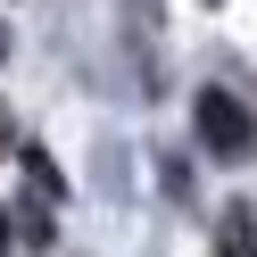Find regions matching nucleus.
I'll list each match as a JSON object with an SVG mask.
<instances>
[{
	"instance_id": "3",
	"label": "nucleus",
	"mask_w": 257,
	"mask_h": 257,
	"mask_svg": "<svg viewBox=\"0 0 257 257\" xmlns=\"http://www.w3.org/2000/svg\"><path fill=\"white\" fill-rule=\"evenodd\" d=\"M216 257H257V216H249L240 199L216 216Z\"/></svg>"
},
{
	"instance_id": "1",
	"label": "nucleus",
	"mask_w": 257,
	"mask_h": 257,
	"mask_svg": "<svg viewBox=\"0 0 257 257\" xmlns=\"http://www.w3.org/2000/svg\"><path fill=\"white\" fill-rule=\"evenodd\" d=\"M191 124H199V150L216 158V166H249V150H257V116H249V100H232L224 83H207L199 100H191Z\"/></svg>"
},
{
	"instance_id": "4",
	"label": "nucleus",
	"mask_w": 257,
	"mask_h": 257,
	"mask_svg": "<svg viewBox=\"0 0 257 257\" xmlns=\"http://www.w3.org/2000/svg\"><path fill=\"white\" fill-rule=\"evenodd\" d=\"M17 150V116H9V100H0V158Z\"/></svg>"
},
{
	"instance_id": "2",
	"label": "nucleus",
	"mask_w": 257,
	"mask_h": 257,
	"mask_svg": "<svg viewBox=\"0 0 257 257\" xmlns=\"http://www.w3.org/2000/svg\"><path fill=\"white\" fill-rule=\"evenodd\" d=\"M17 166H25V240H34V249H50V232H58V199H67V174H58V158L50 150H34V141H25L17 150Z\"/></svg>"
},
{
	"instance_id": "5",
	"label": "nucleus",
	"mask_w": 257,
	"mask_h": 257,
	"mask_svg": "<svg viewBox=\"0 0 257 257\" xmlns=\"http://www.w3.org/2000/svg\"><path fill=\"white\" fill-rule=\"evenodd\" d=\"M0 257H9V216H0Z\"/></svg>"
},
{
	"instance_id": "6",
	"label": "nucleus",
	"mask_w": 257,
	"mask_h": 257,
	"mask_svg": "<svg viewBox=\"0 0 257 257\" xmlns=\"http://www.w3.org/2000/svg\"><path fill=\"white\" fill-rule=\"evenodd\" d=\"M0 58H9V25H0Z\"/></svg>"
}]
</instances>
